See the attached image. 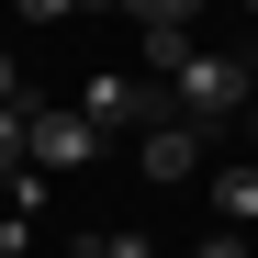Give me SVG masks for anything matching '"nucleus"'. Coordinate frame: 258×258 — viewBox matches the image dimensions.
Segmentation results:
<instances>
[{
    "label": "nucleus",
    "mask_w": 258,
    "mask_h": 258,
    "mask_svg": "<svg viewBox=\"0 0 258 258\" xmlns=\"http://www.w3.org/2000/svg\"><path fill=\"white\" fill-rule=\"evenodd\" d=\"M247 101H258V90H247L236 56H191V68H180V123H247Z\"/></svg>",
    "instance_id": "nucleus-1"
},
{
    "label": "nucleus",
    "mask_w": 258,
    "mask_h": 258,
    "mask_svg": "<svg viewBox=\"0 0 258 258\" xmlns=\"http://www.w3.org/2000/svg\"><path fill=\"white\" fill-rule=\"evenodd\" d=\"M23 157H34V168H90V157H101V135H90V112L34 101V112H23Z\"/></svg>",
    "instance_id": "nucleus-2"
},
{
    "label": "nucleus",
    "mask_w": 258,
    "mask_h": 258,
    "mask_svg": "<svg viewBox=\"0 0 258 258\" xmlns=\"http://www.w3.org/2000/svg\"><path fill=\"white\" fill-rule=\"evenodd\" d=\"M79 112H90V135H146V123H168L146 101V79H123V68H101L90 90H79Z\"/></svg>",
    "instance_id": "nucleus-3"
},
{
    "label": "nucleus",
    "mask_w": 258,
    "mask_h": 258,
    "mask_svg": "<svg viewBox=\"0 0 258 258\" xmlns=\"http://www.w3.org/2000/svg\"><path fill=\"white\" fill-rule=\"evenodd\" d=\"M135 157H146V180H191V168H202V123H180V112H168V123H146V135H135Z\"/></svg>",
    "instance_id": "nucleus-4"
},
{
    "label": "nucleus",
    "mask_w": 258,
    "mask_h": 258,
    "mask_svg": "<svg viewBox=\"0 0 258 258\" xmlns=\"http://www.w3.org/2000/svg\"><path fill=\"white\" fill-rule=\"evenodd\" d=\"M213 213H225V236L258 247V157H225V168H213Z\"/></svg>",
    "instance_id": "nucleus-5"
},
{
    "label": "nucleus",
    "mask_w": 258,
    "mask_h": 258,
    "mask_svg": "<svg viewBox=\"0 0 258 258\" xmlns=\"http://www.w3.org/2000/svg\"><path fill=\"white\" fill-rule=\"evenodd\" d=\"M191 56H202V45H191V23H146V68H157V79H180Z\"/></svg>",
    "instance_id": "nucleus-6"
},
{
    "label": "nucleus",
    "mask_w": 258,
    "mask_h": 258,
    "mask_svg": "<svg viewBox=\"0 0 258 258\" xmlns=\"http://www.w3.org/2000/svg\"><path fill=\"white\" fill-rule=\"evenodd\" d=\"M112 12H135V23H191L202 0H112Z\"/></svg>",
    "instance_id": "nucleus-7"
},
{
    "label": "nucleus",
    "mask_w": 258,
    "mask_h": 258,
    "mask_svg": "<svg viewBox=\"0 0 258 258\" xmlns=\"http://www.w3.org/2000/svg\"><path fill=\"white\" fill-rule=\"evenodd\" d=\"M23 112H34V101H23ZM23 112L0 101V168H34V157H23Z\"/></svg>",
    "instance_id": "nucleus-8"
},
{
    "label": "nucleus",
    "mask_w": 258,
    "mask_h": 258,
    "mask_svg": "<svg viewBox=\"0 0 258 258\" xmlns=\"http://www.w3.org/2000/svg\"><path fill=\"white\" fill-rule=\"evenodd\" d=\"M90 258H157L146 236H90Z\"/></svg>",
    "instance_id": "nucleus-9"
},
{
    "label": "nucleus",
    "mask_w": 258,
    "mask_h": 258,
    "mask_svg": "<svg viewBox=\"0 0 258 258\" xmlns=\"http://www.w3.org/2000/svg\"><path fill=\"white\" fill-rule=\"evenodd\" d=\"M191 258H258V247H247V236H202Z\"/></svg>",
    "instance_id": "nucleus-10"
},
{
    "label": "nucleus",
    "mask_w": 258,
    "mask_h": 258,
    "mask_svg": "<svg viewBox=\"0 0 258 258\" xmlns=\"http://www.w3.org/2000/svg\"><path fill=\"white\" fill-rule=\"evenodd\" d=\"M23 12H34V23H68V12H79V0H23Z\"/></svg>",
    "instance_id": "nucleus-11"
},
{
    "label": "nucleus",
    "mask_w": 258,
    "mask_h": 258,
    "mask_svg": "<svg viewBox=\"0 0 258 258\" xmlns=\"http://www.w3.org/2000/svg\"><path fill=\"white\" fill-rule=\"evenodd\" d=\"M0 101H12V112H23V68H12V56H0Z\"/></svg>",
    "instance_id": "nucleus-12"
},
{
    "label": "nucleus",
    "mask_w": 258,
    "mask_h": 258,
    "mask_svg": "<svg viewBox=\"0 0 258 258\" xmlns=\"http://www.w3.org/2000/svg\"><path fill=\"white\" fill-rule=\"evenodd\" d=\"M247 135H258V101H247Z\"/></svg>",
    "instance_id": "nucleus-13"
}]
</instances>
